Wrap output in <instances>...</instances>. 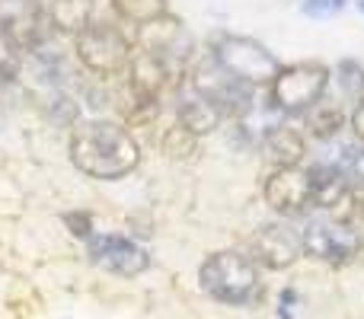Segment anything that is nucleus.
Instances as JSON below:
<instances>
[{"label":"nucleus","instance_id":"obj_1","mask_svg":"<svg viewBox=\"0 0 364 319\" xmlns=\"http://www.w3.org/2000/svg\"><path fill=\"white\" fill-rule=\"evenodd\" d=\"M70 163L90 179L112 182L134 173L141 163V147L125 125L109 119L77 121L68 138Z\"/></svg>","mask_w":364,"mask_h":319},{"label":"nucleus","instance_id":"obj_2","mask_svg":"<svg viewBox=\"0 0 364 319\" xmlns=\"http://www.w3.org/2000/svg\"><path fill=\"white\" fill-rule=\"evenodd\" d=\"M198 284L211 301L227 303V307H250L262 297L259 265L237 249L211 252L198 269Z\"/></svg>","mask_w":364,"mask_h":319},{"label":"nucleus","instance_id":"obj_3","mask_svg":"<svg viewBox=\"0 0 364 319\" xmlns=\"http://www.w3.org/2000/svg\"><path fill=\"white\" fill-rule=\"evenodd\" d=\"M329 67L323 61H297L282 64L269 83V106L278 115H304L326 96L329 90Z\"/></svg>","mask_w":364,"mask_h":319},{"label":"nucleus","instance_id":"obj_4","mask_svg":"<svg viewBox=\"0 0 364 319\" xmlns=\"http://www.w3.org/2000/svg\"><path fill=\"white\" fill-rule=\"evenodd\" d=\"M208 55H211V61L218 64V67H224L230 77H237L240 83H246V87H252V90L269 87L272 77L282 67L278 58L272 55L262 42H256V38H250V36H230V32L214 38Z\"/></svg>","mask_w":364,"mask_h":319},{"label":"nucleus","instance_id":"obj_5","mask_svg":"<svg viewBox=\"0 0 364 319\" xmlns=\"http://www.w3.org/2000/svg\"><path fill=\"white\" fill-rule=\"evenodd\" d=\"M301 246H304V256L316 259V262L346 265L361 252L364 239H361V233L355 230V224H342V220L316 211V214H310L307 224H304Z\"/></svg>","mask_w":364,"mask_h":319},{"label":"nucleus","instance_id":"obj_6","mask_svg":"<svg viewBox=\"0 0 364 319\" xmlns=\"http://www.w3.org/2000/svg\"><path fill=\"white\" fill-rule=\"evenodd\" d=\"M186 83L195 93L205 96V99H211L227 119H246V115L256 109V99H252L256 90L240 83L237 77H230L224 67H218V64L211 61V55H205L188 70Z\"/></svg>","mask_w":364,"mask_h":319},{"label":"nucleus","instance_id":"obj_7","mask_svg":"<svg viewBox=\"0 0 364 319\" xmlns=\"http://www.w3.org/2000/svg\"><path fill=\"white\" fill-rule=\"evenodd\" d=\"M74 51H77V58H80L83 67L93 70V74H100V77L122 74V70L128 67V61H132V45H128V38L122 36L109 19L93 23L83 32H77Z\"/></svg>","mask_w":364,"mask_h":319},{"label":"nucleus","instance_id":"obj_8","mask_svg":"<svg viewBox=\"0 0 364 319\" xmlns=\"http://www.w3.org/2000/svg\"><path fill=\"white\" fill-rule=\"evenodd\" d=\"M262 195H265V205L275 214L294 217V214H304L314 207L316 175H314V169H304V166L272 169V173L265 175Z\"/></svg>","mask_w":364,"mask_h":319},{"label":"nucleus","instance_id":"obj_9","mask_svg":"<svg viewBox=\"0 0 364 319\" xmlns=\"http://www.w3.org/2000/svg\"><path fill=\"white\" fill-rule=\"evenodd\" d=\"M246 256L256 265L269 271H284L304 256L301 246V230H294L284 220H275V224H262L256 233L250 237V249Z\"/></svg>","mask_w":364,"mask_h":319},{"label":"nucleus","instance_id":"obj_10","mask_svg":"<svg viewBox=\"0 0 364 319\" xmlns=\"http://www.w3.org/2000/svg\"><path fill=\"white\" fill-rule=\"evenodd\" d=\"M87 259L122 278H138L151 265L144 246L134 243L132 237H122V233H93L87 239Z\"/></svg>","mask_w":364,"mask_h":319},{"label":"nucleus","instance_id":"obj_11","mask_svg":"<svg viewBox=\"0 0 364 319\" xmlns=\"http://www.w3.org/2000/svg\"><path fill=\"white\" fill-rule=\"evenodd\" d=\"M224 119L227 115L220 112L211 99H205L201 93H195L188 83L176 93V125H182L186 131H192L195 138L211 134Z\"/></svg>","mask_w":364,"mask_h":319},{"label":"nucleus","instance_id":"obj_12","mask_svg":"<svg viewBox=\"0 0 364 319\" xmlns=\"http://www.w3.org/2000/svg\"><path fill=\"white\" fill-rule=\"evenodd\" d=\"M262 151H265V160L275 169L301 166V160L307 157V141H304V134L297 128L282 121V125H275L272 131L262 134Z\"/></svg>","mask_w":364,"mask_h":319},{"label":"nucleus","instance_id":"obj_13","mask_svg":"<svg viewBox=\"0 0 364 319\" xmlns=\"http://www.w3.org/2000/svg\"><path fill=\"white\" fill-rule=\"evenodd\" d=\"M100 13V0H51L48 4V23L61 32H83L87 26L93 23H102Z\"/></svg>","mask_w":364,"mask_h":319},{"label":"nucleus","instance_id":"obj_14","mask_svg":"<svg viewBox=\"0 0 364 319\" xmlns=\"http://www.w3.org/2000/svg\"><path fill=\"white\" fill-rule=\"evenodd\" d=\"M304 121H307L310 134H314L316 141H333V138H339V131L346 128V112H342L339 102L323 96L310 112H304Z\"/></svg>","mask_w":364,"mask_h":319},{"label":"nucleus","instance_id":"obj_15","mask_svg":"<svg viewBox=\"0 0 364 319\" xmlns=\"http://www.w3.org/2000/svg\"><path fill=\"white\" fill-rule=\"evenodd\" d=\"M115 13L128 23H138V26H147V23H157V19L170 16V0H109Z\"/></svg>","mask_w":364,"mask_h":319},{"label":"nucleus","instance_id":"obj_16","mask_svg":"<svg viewBox=\"0 0 364 319\" xmlns=\"http://www.w3.org/2000/svg\"><path fill=\"white\" fill-rule=\"evenodd\" d=\"M198 151V138L192 131H186L182 125H173L170 131L164 134V153H170L173 160H188Z\"/></svg>","mask_w":364,"mask_h":319},{"label":"nucleus","instance_id":"obj_17","mask_svg":"<svg viewBox=\"0 0 364 319\" xmlns=\"http://www.w3.org/2000/svg\"><path fill=\"white\" fill-rule=\"evenodd\" d=\"M339 83H342V93L352 96L355 102L364 96V67L358 61H352V58H346V61H339Z\"/></svg>","mask_w":364,"mask_h":319},{"label":"nucleus","instance_id":"obj_18","mask_svg":"<svg viewBox=\"0 0 364 319\" xmlns=\"http://www.w3.org/2000/svg\"><path fill=\"white\" fill-rule=\"evenodd\" d=\"M16 70H19V48L13 45V38L0 29V87L16 80Z\"/></svg>","mask_w":364,"mask_h":319},{"label":"nucleus","instance_id":"obj_19","mask_svg":"<svg viewBox=\"0 0 364 319\" xmlns=\"http://www.w3.org/2000/svg\"><path fill=\"white\" fill-rule=\"evenodd\" d=\"M348 6V0H301V13L310 19H329L339 16Z\"/></svg>","mask_w":364,"mask_h":319},{"label":"nucleus","instance_id":"obj_20","mask_svg":"<svg viewBox=\"0 0 364 319\" xmlns=\"http://www.w3.org/2000/svg\"><path fill=\"white\" fill-rule=\"evenodd\" d=\"M64 224L70 227L77 239H90L93 237V214L90 211H68L64 214Z\"/></svg>","mask_w":364,"mask_h":319},{"label":"nucleus","instance_id":"obj_21","mask_svg":"<svg viewBox=\"0 0 364 319\" xmlns=\"http://www.w3.org/2000/svg\"><path fill=\"white\" fill-rule=\"evenodd\" d=\"M348 125H352L355 138H358V141H364V96H361L358 102H355L352 115H348Z\"/></svg>","mask_w":364,"mask_h":319},{"label":"nucleus","instance_id":"obj_22","mask_svg":"<svg viewBox=\"0 0 364 319\" xmlns=\"http://www.w3.org/2000/svg\"><path fill=\"white\" fill-rule=\"evenodd\" d=\"M358 10H361V16H364V0H358Z\"/></svg>","mask_w":364,"mask_h":319}]
</instances>
